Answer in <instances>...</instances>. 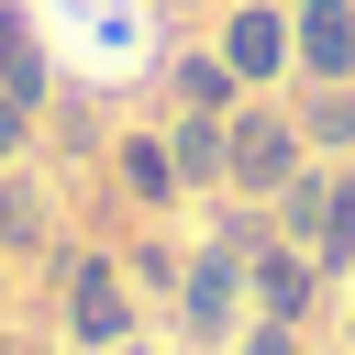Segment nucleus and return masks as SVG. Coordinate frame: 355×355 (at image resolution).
Segmentation results:
<instances>
[{
    "instance_id": "f257e3e1",
    "label": "nucleus",
    "mask_w": 355,
    "mask_h": 355,
    "mask_svg": "<svg viewBox=\"0 0 355 355\" xmlns=\"http://www.w3.org/2000/svg\"><path fill=\"white\" fill-rule=\"evenodd\" d=\"M288 166H300V133H288L277 111H244V122L222 133V178H233V189L277 200V189H288Z\"/></svg>"
},
{
    "instance_id": "f03ea898",
    "label": "nucleus",
    "mask_w": 355,
    "mask_h": 355,
    "mask_svg": "<svg viewBox=\"0 0 355 355\" xmlns=\"http://www.w3.org/2000/svg\"><path fill=\"white\" fill-rule=\"evenodd\" d=\"M67 333L78 344H122L133 333V288L111 255H67Z\"/></svg>"
},
{
    "instance_id": "7ed1b4c3",
    "label": "nucleus",
    "mask_w": 355,
    "mask_h": 355,
    "mask_svg": "<svg viewBox=\"0 0 355 355\" xmlns=\"http://www.w3.org/2000/svg\"><path fill=\"white\" fill-rule=\"evenodd\" d=\"M288 55H300L311 78H355V0H300Z\"/></svg>"
},
{
    "instance_id": "20e7f679",
    "label": "nucleus",
    "mask_w": 355,
    "mask_h": 355,
    "mask_svg": "<svg viewBox=\"0 0 355 355\" xmlns=\"http://www.w3.org/2000/svg\"><path fill=\"white\" fill-rule=\"evenodd\" d=\"M233 300H244V255H233V244H211V255L189 266V333H200V344H222V333H233Z\"/></svg>"
},
{
    "instance_id": "39448f33",
    "label": "nucleus",
    "mask_w": 355,
    "mask_h": 355,
    "mask_svg": "<svg viewBox=\"0 0 355 355\" xmlns=\"http://www.w3.org/2000/svg\"><path fill=\"white\" fill-rule=\"evenodd\" d=\"M222 67H233V78H277V67H288V22H277V11H233V22H222Z\"/></svg>"
},
{
    "instance_id": "423d86ee",
    "label": "nucleus",
    "mask_w": 355,
    "mask_h": 355,
    "mask_svg": "<svg viewBox=\"0 0 355 355\" xmlns=\"http://www.w3.org/2000/svg\"><path fill=\"white\" fill-rule=\"evenodd\" d=\"M166 155H178V189H222V111H189Z\"/></svg>"
},
{
    "instance_id": "0eeeda50",
    "label": "nucleus",
    "mask_w": 355,
    "mask_h": 355,
    "mask_svg": "<svg viewBox=\"0 0 355 355\" xmlns=\"http://www.w3.org/2000/svg\"><path fill=\"white\" fill-rule=\"evenodd\" d=\"M311 277H322L311 255H255V300H266V322H300V311H311Z\"/></svg>"
},
{
    "instance_id": "6e6552de",
    "label": "nucleus",
    "mask_w": 355,
    "mask_h": 355,
    "mask_svg": "<svg viewBox=\"0 0 355 355\" xmlns=\"http://www.w3.org/2000/svg\"><path fill=\"white\" fill-rule=\"evenodd\" d=\"M344 255H355V189L333 178L322 189V222H311V266H344Z\"/></svg>"
},
{
    "instance_id": "1a4fd4ad",
    "label": "nucleus",
    "mask_w": 355,
    "mask_h": 355,
    "mask_svg": "<svg viewBox=\"0 0 355 355\" xmlns=\"http://www.w3.org/2000/svg\"><path fill=\"white\" fill-rule=\"evenodd\" d=\"M0 89L44 100V67H33V22H22V11H0Z\"/></svg>"
},
{
    "instance_id": "9d476101",
    "label": "nucleus",
    "mask_w": 355,
    "mask_h": 355,
    "mask_svg": "<svg viewBox=\"0 0 355 355\" xmlns=\"http://www.w3.org/2000/svg\"><path fill=\"white\" fill-rule=\"evenodd\" d=\"M233 89H244V78H233L222 55H178V100H189V111H222Z\"/></svg>"
},
{
    "instance_id": "9b49d317",
    "label": "nucleus",
    "mask_w": 355,
    "mask_h": 355,
    "mask_svg": "<svg viewBox=\"0 0 355 355\" xmlns=\"http://www.w3.org/2000/svg\"><path fill=\"white\" fill-rule=\"evenodd\" d=\"M122 189H133V200H166V189H178V155H166V144H122Z\"/></svg>"
},
{
    "instance_id": "f8f14e48",
    "label": "nucleus",
    "mask_w": 355,
    "mask_h": 355,
    "mask_svg": "<svg viewBox=\"0 0 355 355\" xmlns=\"http://www.w3.org/2000/svg\"><path fill=\"white\" fill-rule=\"evenodd\" d=\"M0 244H44V200L33 189H0Z\"/></svg>"
},
{
    "instance_id": "ddd939ff",
    "label": "nucleus",
    "mask_w": 355,
    "mask_h": 355,
    "mask_svg": "<svg viewBox=\"0 0 355 355\" xmlns=\"http://www.w3.org/2000/svg\"><path fill=\"white\" fill-rule=\"evenodd\" d=\"M311 144H355V100L322 78V100H311Z\"/></svg>"
},
{
    "instance_id": "4468645a",
    "label": "nucleus",
    "mask_w": 355,
    "mask_h": 355,
    "mask_svg": "<svg viewBox=\"0 0 355 355\" xmlns=\"http://www.w3.org/2000/svg\"><path fill=\"white\" fill-rule=\"evenodd\" d=\"M22 133H33V100H22V89H0V166L22 155Z\"/></svg>"
},
{
    "instance_id": "2eb2a0df",
    "label": "nucleus",
    "mask_w": 355,
    "mask_h": 355,
    "mask_svg": "<svg viewBox=\"0 0 355 355\" xmlns=\"http://www.w3.org/2000/svg\"><path fill=\"white\" fill-rule=\"evenodd\" d=\"M244 355H300V322H266V333H255Z\"/></svg>"
},
{
    "instance_id": "dca6fc26",
    "label": "nucleus",
    "mask_w": 355,
    "mask_h": 355,
    "mask_svg": "<svg viewBox=\"0 0 355 355\" xmlns=\"http://www.w3.org/2000/svg\"><path fill=\"white\" fill-rule=\"evenodd\" d=\"M0 355H11V344H0Z\"/></svg>"
}]
</instances>
